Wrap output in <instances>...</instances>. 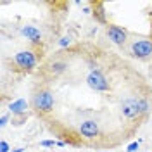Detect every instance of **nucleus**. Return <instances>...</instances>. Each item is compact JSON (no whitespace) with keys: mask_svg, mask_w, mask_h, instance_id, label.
<instances>
[{"mask_svg":"<svg viewBox=\"0 0 152 152\" xmlns=\"http://www.w3.org/2000/svg\"><path fill=\"white\" fill-rule=\"evenodd\" d=\"M86 85L90 86L94 92H107L111 88L107 78L102 75L100 69H94V71L88 73V76H86Z\"/></svg>","mask_w":152,"mask_h":152,"instance_id":"f257e3e1","label":"nucleus"},{"mask_svg":"<svg viewBox=\"0 0 152 152\" xmlns=\"http://www.w3.org/2000/svg\"><path fill=\"white\" fill-rule=\"evenodd\" d=\"M33 107L40 113H50L54 109V95L48 90H42L33 95Z\"/></svg>","mask_w":152,"mask_h":152,"instance_id":"f03ea898","label":"nucleus"},{"mask_svg":"<svg viewBox=\"0 0 152 152\" xmlns=\"http://www.w3.org/2000/svg\"><path fill=\"white\" fill-rule=\"evenodd\" d=\"M132 52L133 56H137L138 59H147L152 56V40H137L132 43Z\"/></svg>","mask_w":152,"mask_h":152,"instance_id":"7ed1b4c3","label":"nucleus"},{"mask_svg":"<svg viewBox=\"0 0 152 152\" xmlns=\"http://www.w3.org/2000/svg\"><path fill=\"white\" fill-rule=\"evenodd\" d=\"M14 62L21 69H31V67L37 66V57L31 50H21L14 56Z\"/></svg>","mask_w":152,"mask_h":152,"instance_id":"20e7f679","label":"nucleus"},{"mask_svg":"<svg viewBox=\"0 0 152 152\" xmlns=\"http://www.w3.org/2000/svg\"><path fill=\"white\" fill-rule=\"evenodd\" d=\"M121 113L126 119H135L140 116V109H138V99H126L121 104Z\"/></svg>","mask_w":152,"mask_h":152,"instance_id":"39448f33","label":"nucleus"},{"mask_svg":"<svg viewBox=\"0 0 152 152\" xmlns=\"http://www.w3.org/2000/svg\"><path fill=\"white\" fill-rule=\"evenodd\" d=\"M107 37H109V40L114 42L116 45H123V43H126L128 33H126V29H123L121 26L109 24V26H107Z\"/></svg>","mask_w":152,"mask_h":152,"instance_id":"423d86ee","label":"nucleus"},{"mask_svg":"<svg viewBox=\"0 0 152 152\" xmlns=\"http://www.w3.org/2000/svg\"><path fill=\"white\" fill-rule=\"evenodd\" d=\"M99 123L94 121V119H86L80 124V133L85 137V138H95L99 135Z\"/></svg>","mask_w":152,"mask_h":152,"instance_id":"0eeeda50","label":"nucleus"},{"mask_svg":"<svg viewBox=\"0 0 152 152\" xmlns=\"http://www.w3.org/2000/svg\"><path fill=\"white\" fill-rule=\"evenodd\" d=\"M9 111L12 113V116H21V114H26L28 111V102L24 99H18L9 105Z\"/></svg>","mask_w":152,"mask_h":152,"instance_id":"6e6552de","label":"nucleus"},{"mask_svg":"<svg viewBox=\"0 0 152 152\" xmlns=\"http://www.w3.org/2000/svg\"><path fill=\"white\" fill-rule=\"evenodd\" d=\"M21 33L28 38L29 42H33V43H38L40 38H42V33H40L35 26H23V28H21Z\"/></svg>","mask_w":152,"mask_h":152,"instance_id":"1a4fd4ad","label":"nucleus"},{"mask_svg":"<svg viewBox=\"0 0 152 152\" xmlns=\"http://www.w3.org/2000/svg\"><path fill=\"white\" fill-rule=\"evenodd\" d=\"M95 10H94V14H95V18H97V21L99 23H105V14H104V4L102 2H97L94 5Z\"/></svg>","mask_w":152,"mask_h":152,"instance_id":"9d476101","label":"nucleus"},{"mask_svg":"<svg viewBox=\"0 0 152 152\" xmlns=\"http://www.w3.org/2000/svg\"><path fill=\"white\" fill-rule=\"evenodd\" d=\"M66 67H67L66 62H52V64H50V71H52L54 75H61V73L66 71Z\"/></svg>","mask_w":152,"mask_h":152,"instance_id":"9b49d317","label":"nucleus"},{"mask_svg":"<svg viewBox=\"0 0 152 152\" xmlns=\"http://www.w3.org/2000/svg\"><path fill=\"white\" fill-rule=\"evenodd\" d=\"M138 109H140L142 114L149 113V102H147L145 99H138Z\"/></svg>","mask_w":152,"mask_h":152,"instance_id":"f8f14e48","label":"nucleus"},{"mask_svg":"<svg viewBox=\"0 0 152 152\" xmlns=\"http://www.w3.org/2000/svg\"><path fill=\"white\" fill-rule=\"evenodd\" d=\"M69 43H71V38L69 37H62L61 40H59V45H61V47H67Z\"/></svg>","mask_w":152,"mask_h":152,"instance_id":"ddd939ff","label":"nucleus"},{"mask_svg":"<svg viewBox=\"0 0 152 152\" xmlns=\"http://www.w3.org/2000/svg\"><path fill=\"white\" fill-rule=\"evenodd\" d=\"M126 151L128 152H135V151H138V142H132L128 147H126Z\"/></svg>","mask_w":152,"mask_h":152,"instance_id":"4468645a","label":"nucleus"},{"mask_svg":"<svg viewBox=\"0 0 152 152\" xmlns=\"http://www.w3.org/2000/svg\"><path fill=\"white\" fill-rule=\"evenodd\" d=\"M40 145L42 147H52V145H57V142H54V140H42Z\"/></svg>","mask_w":152,"mask_h":152,"instance_id":"2eb2a0df","label":"nucleus"},{"mask_svg":"<svg viewBox=\"0 0 152 152\" xmlns=\"http://www.w3.org/2000/svg\"><path fill=\"white\" fill-rule=\"evenodd\" d=\"M7 123H9V116H7V114H4V116L0 118V126H2V128H5Z\"/></svg>","mask_w":152,"mask_h":152,"instance_id":"dca6fc26","label":"nucleus"},{"mask_svg":"<svg viewBox=\"0 0 152 152\" xmlns=\"http://www.w3.org/2000/svg\"><path fill=\"white\" fill-rule=\"evenodd\" d=\"M10 149H9V143L5 142V140H2L0 142V152H9Z\"/></svg>","mask_w":152,"mask_h":152,"instance_id":"f3484780","label":"nucleus"},{"mask_svg":"<svg viewBox=\"0 0 152 152\" xmlns=\"http://www.w3.org/2000/svg\"><path fill=\"white\" fill-rule=\"evenodd\" d=\"M24 151H26L24 147H18V149H14V151H12V152H24Z\"/></svg>","mask_w":152,"mask_h":152,"instance_id":"a211bd4d","label":"nucleus"},{"mask_svg":"<svg viewBox=\"0 0 152 152\" xmlns=\"http://www.w3.org/2000/svg\"><path fill=\"white\" fill-rule=\"evenodd\" d=\"M151 40H152V33H151Z\"/></svg>","mask_w":152,"mask_h":152,"instance_id":"6ab92c4d","label":"nucleus"},{"mask_svg":"<svg viewBox=\"0 0 152 152\" xmlns=\"http://www.w3.org/2000/svg\"><path fill=\"white\" fill-rule=\"evenodd\" d=\"M102 152H104V151H102Z\"/></svg>","mask_w":152,"mask_h":152,"instance_id":"aec40b11","label":"nucleus"}]
</instances>
